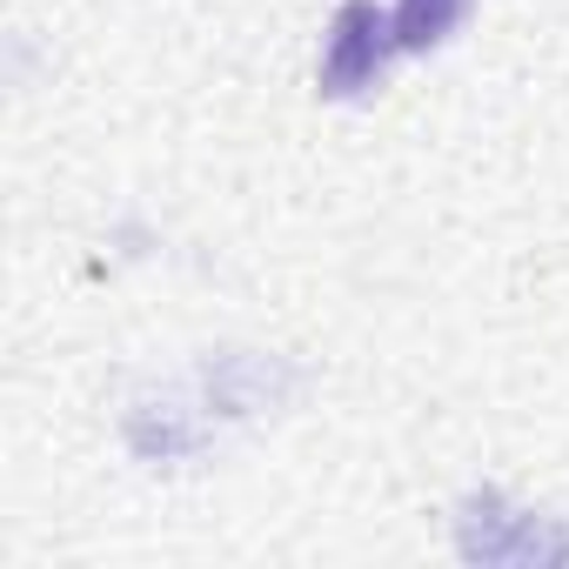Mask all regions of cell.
Listing matches in <instances>:
<instances>
[{"label": "cell", "instance_id": "obj_1", "mask_svg": "<svg viewBox=\"0 0 569 569\" xmlns=\"http://www.w3.org/2000/svg\"><path fill=\"white\" fill-rule=\"evenodd\" d=\"M456 556L482 569H562L569 516H542L509 502L502 489H469L456 502Z\"/></svg>", "mask_w": 569, "mask_h": 569}, {"label": "cell", "instance_id": "obj_3", "mask_svg": "<svg viewBox=\"0 0 569 569\" xmlns=\"http://www.w3.org/2000/svg\"><path fill=\"white\" fill-rule=\"evenodd\" d=\"M396 21L382 0H342L322 34V61H316V94L322 101H356L369 88H382V74L396 68Z\"/></svg>", "mask_w": 569, "mask_h": 569}, {"label": "cell", "instance_id": "obj_5", "mask_svg": "<svg viewBox=\"0 0 569 569\" xmlns=\"http://www.w3.org/2000/svg\"><path fill=\"white\" fill-rule=\"evenodd\" d=\"M476 14V0H396L389 21H396V48L402 54H436L449 48Z\"/></svg>", "mask_w": 569, "mask_h": 569}, {"label": "cell", "instance_id": "obj_4", "mask_svg": "<svg viewBox=\"0 0 569 569\" xmlns=\"http://www.w3.org/2000/svg\"><path fill=\"white\" fill-rule=\"evenodd\" d=\"M214 436H221V422L201 409V396H194L188 376H181V382H161V389H148V396H134L128 416H121V442H128V456L148 462V469L201 462V456L214 449Z\"/></svg>", "mask_w": 569, "mask_h": 569}, {"label": "cell", "instance_id": "obj_2", "mask_svg": "<svg viewBox=\"0 0 569 569\" xmlns=\"http://www.w3.org/2000/svg\"><path fill=\"white\" fill-rule=\"evenodd\" d=\"M201 409L228 429V422H254V416H274L302 396V369L289 356H268V349H214L188 369Z\"/></svg>", "mask_w": 569, "mask_h": 569}]
</instances>
